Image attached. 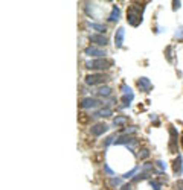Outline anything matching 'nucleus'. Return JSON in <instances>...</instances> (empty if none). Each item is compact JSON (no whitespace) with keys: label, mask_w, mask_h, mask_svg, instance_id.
Masks as SVG:
<instances>
[{"label":"nucleus","mask_w":183,"mask_h":190,"mask_svg":"<svg viewBox=\"0 0 183 190\" xmlns=\"http://www.w3.org/2000/svg\"><path fill=\"white\" fill-rule=\"evenodd\" d=\"M112 62L107 61V59H96V61H92V62H87V67L89 69H93V70H104V69H108Z\"/></svg>","instance_id":"1"},{"label":"nucleus","mask_w":183,"mask_h":190,"mask_svg":"<svg viewBox=\"0 0 183 190\" xmlns=\"http://www.w3.org/2000/svg\"><path fill=\"white\" fill-rule=\"evenodd\" d=\"M107 81V76L102 73H95V75H89L86 76V82L89 85H96V84H102Z\"/></svg>","instance_id":"2"},{"label":"nucleus","mask_w":183,"mask_h":190,"mask_svg":"<svg viewBox=\"0 0 183 190\" xmlns=\"http://www.w3.org/2000/svg\"><path fill=\"white\" fill-rule=\"evenodd\" d=\"M108 129V126L105 125V123H96L95 126H92V134L93 135H101V134H104L105 131Z\"/></svg>","instance_id":"3"},{"label":"nucleus","mask_w":183,"mask_h":190,"mask_svg":"<svg viewBox=\"0 0 183 190\" xmlns=\"http://www.w3.org/2000/svg\"><path fill=\"white\" fill-rule=\"evenodd\" d=\"M90 40L93 41V43H96L98 46H105L107 44V38L104 37V35H98V34H93L90 37Z\"/></svg>","instance_id":"4"},{"label":"nucleus","mask_w":183,"mask_h":190,"mask_svg":"<svg viewBox=\"0 0 183 190\" xmlns=\"http://www.w3.org/2000/svg\"><path fill=\"white\" fill-rule=\"evenodd\" d=\"M96 105H99V101L98 99H92V97H87L81 102L82 108H90V106H96Z\"/></svg>","instance_id":"5"},{"label":"nucleus","mask_w":183,"mask_h":190,"mask_svg":"<svg viewBox=\"0 0 183 190\" xmlns=\"http://www.w3.org/2000/svg\"><path fill=\"white\" fill-rule=\"evenodd\" d=\"M115 40H116V44H117L119 47H121V46H122V40H124V29H122V28L117 29V34H116Z\"/></svg>","instance_id":"6"},{"label":"nucleus","mask_w":183,"mask_h":190,"mask_svg":"<svg viewBox=\"0 0 183 190\" xmlns=\"http://www.w3.org/2000/svg\"><path fill=\"white\" fill-rule=\"evenodd\" d=\"M89 120H90V117H89L86 113H79V114H78V122H79L81 125H87Z\"/></svg>","instance_id":"7"},{"label":"nucleus","mask_w":183,"mask_h":190,"mask_svg":"<svg viewBox=\"0 0 183 190\" xmlns=\"http://www.w3.org/2000/svg\"><path fill=\"white\" fill-rule=\"evenodd\" d=\"M86 53L87 55H105V52H102V50H98V49H95V47H87L86 49Z\"/></svg>","instance_id":"8"},{"label":"nucleus","mask_w":183,"mask_h":190,"mask_svg":"<svg viewBox=\"0 0 183 190\" xmlns=\"http://www.w3.org/2000/svg\"><path fill=\"white\" fill-rule=\"evenodd\" d=\"M92 160H93L95 163H98V164H101V163L104 161V152H96Z\"/></svg>","instance_id":"9"},{"label":"nucleus","mask_w":183,"mask_h":190,"mask_svg":"<svg viewBox=\"0 0 183 190\" xmlns=\"http://www.w3.org/2000/svg\"><path fill=\"white\" fill-rule=\"evenodd\" d=\"M117 15H119V9H117V8L115 6L113 8V11H112V14H110V21H115V20H117Z\"/></svg>","instance_id":"10"},{"label":"nucleus","mask_w":183,"mask_h":190,"mask_svg":"<svg viewBox=\"0 0 183 190\" xmlns=\"http://www.w3.org/2000/svg\"><path fill=\"white\" fill-rule=\"evenodd\" d=\"M174 172H176V174H180V158H177L174 161Z\"/></svg>","instance_id":"11"},{"label":"nucleus","mask_w":183,"mask_h":190,"mask_svg":"<svg viewBox=\"0 0 183 190\" xmlns=\"http://www.w3.org/2000/svg\"><path fill=\"white\" fill-rule=\"evenodd\" d=\"M99 93H101V94H105V96H108V94H110V88H108V87H105V88H101V90H99Z\"/></svg>","instance_id":"12"},{"label":"nucleus","mask_w":183,"mask_h":190,"mask_svg":"<svg viewBox=\"0 0 183 190\" xmlns=\"http://www.w3.org/2000/svg\"><path fill=\"white\" fill-rule=\"evenodd\" d=\"M92 28L98 29L99 32H104V31H105V28H104V26H101V24H92Z\"/></svg>","instance_id":"13"},{"label":"nucleus","mask_w":183,"mask_h":190,"mask_svg":"<svg viewBox=\"0 0 183 190\" xmlns=\"http://www.w3.org/2000/svg\"><path fill=\"white\" fill-rule=\"evenodd\" d=\"M176 190H183V181H177V184H176Z\"/></svg>","instance_id":"14"},{"label":"nucleus","mask_w":183,"mask_h":190,"mask_svg":"<svg viewBox=\"0 0 183 190\" xmlns=\"http://www.w3.org/2000/svg\"><path fill=\"white\" fill-rule=\"evenodd\" d=\"M122 190H131V186H128V184L127 186H122Z\"/></svg>","instance_id":"15"},{"label":"nucleus","mask_w":183,"mask_h":190,"mask_svg":"<svg viewBox=\"0 0 183 190\" xmlns=\"http://www.w3.org/2000/svg\"><path fill=\"white\" fill-rule=\"evenodd\" d=\"M102 190H113V189H110V187H105V189H102Z\"/></svg>","instance_id":"16"},{"label":"nucleus","mask_w":183,"mask_h":190,"mask_svg":"<svg viewBox=\"0 0 183 190\" xmlns=\"http://www.w3.org/2000/svg\"><path fill=\"white\" fill-rule=\"evenodd\" d=\"M182 144H183V139H182Z\"/></svg>","instance_id":"17"}]
</instances>
